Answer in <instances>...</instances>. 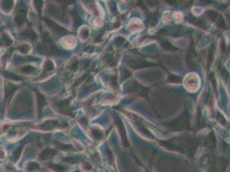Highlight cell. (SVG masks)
Masks as SVG:
<instances>
[{
	"instance_id": "cell-19",
	"label": "cell",
	"mask_w": 230,
	"mask_h": 172,
	"mask_svg": "<svg viewBox=\"0 0 230 172\" xmlns=\"http://www.w3.org/2000/svg\"><path fill=\"white\" fill-rule=\"evenodd\" d=\"M212 57H213V52H212V48H211L210 51H209V66L212 62Z\"/></svg>"
},
{
	"instance_id": "cell-10",
	"label": "cell",
	"mask_w": 230,
	"mask_h": 172,
	"mask_svg": "<svg viewBox=\"0 0 230 172\" xmlns=\"http://www.w3.org/2000/svg\"><path fill=\"white\" fill-rule=\"evenodd\" d=\"M4 76L9 78V79H11V80H15V81H20L21 80V78L18 77L17 75L14 74L12 72H4Z\"/></svg>"
},
{
	"instance_id": "cell-21",
	"label": "cell",
	"mask_w": 230,
	"mask_h": 172,
	"mask_svg": "<svg viewBox=\"0 0 230 172\" xmlns=\"http://www.w3.org/2000/svg\"><path fill=\"white\" fill-rule=\"evenodd\" d=\"M22 147H19L18 149L15 151V154H16V157H19V156H20V154H21V151H22Z\"/></svg>"
},
{
	"instance_id": "cell-7",
	"label": "cell",
	"mask_w": 230,
	"mask_h": 172,
	"mask_svg": "<svg viewBox=\"0 0 230 172\" xmlns=\"http://www.w3.org/2000/svg\"><path fill=\"white\" fill-rule=\"evenodd\" d=\"M45 105H46L45 97L42 95H40V93H37V106L39 112L41 113V109H42L43 106H45Z\"/></svg>"
},
{
	"instance_id": "cell-9",
	"label": "cell",
	"mask_w": 230,
	"mask_h": 172,
	"mask_svg": "<svg viewBox=\"0 0 230 172\" xmlns=\"http://www.w3.org/2000/svg\"><path fill=\"white\" fill-rule=\"evenodd\" d=\"M21 35H22V36H24V37L29 38V39H32V40H34V39H35V38L37 37V35H36L33 30H24Z\"/></svg>"
},
{
	"instance_id": "cell-13",
	"label": "cell",
	"mask_w": 230,
	"mask_h": 172,
	"mask_svg": "<svg viewBox=\"0 0 230 172\" xmlns=\"http://www.w3.org/2000/svg\"><path fill=\"white\" fill-rule=\"evenodd\" d=\"M3 6L4 7V9L6 10H10L12 8H13V1H8V0H5V1H3Z\"/></svg>"
},
{
	"instance_id": "cell-11",
	"label": "cell",
	"mask_w": 230,
	"mask_h": 172,
	"mask_svg": "<svg viewBox=\"0 0 230 172\" xmlns=\"http://www.w3.org/2000/svg\"><path fill=\"white\" fill-rule=\"evenodd\" d=\"M162 47H163L165 50H167V51H175V50H177L173 46L170 44L168 41H164L162 43Z\"/></svg>"
},
{
	"instance_id": "cell-3",
	"label": "cell",
	"mask_w": 230,
	"mask_h": 172,
	"mask_svg": "<svg viewBox=\"0 0 230 172\" xmlns=\"http://www.w3.org/2000/svg\"><path fill=\"white\" fill-rule=\"evenodd\" d=\"M44 20L45 22L46 23V24H47L54 32L59 33V34H65V33H67V30H65V28H63V27H61L60 25H58L57 23L52 22V20H50V19H48V18H44Z\"/></svg>"
},
{
	"instance_id": "cell-15",
	"label": "cell",
	"mask_w": 230,
	"mask_h": 172,
	"mask_svg": "<svg viewBox=\"0 0 230 172\" xmlns=\"http://www.w3.org/2000/svg\"><path fill=\"white\" fill-rule=\"evenodd\" d=\"M35 68L33 67L32 66H26L22 68V72H25V73H32L34 72Z\"/></svg>"
},
{
	"instance_id": "cell-5",
	"label": "cell",
	"mask_w": 230,
	"mask_h": 172,
	"mask_svg": "<svg viewBox=\"0 0 230 172\" xmlns=\"http://www.w3.org/2000/svg\"><path fill=\"white\" fill-rule=\"evenodd\" d=\"M56 153V151L54 150L47 148V149L44 150L41 153H40V159L41 160H46L49 159L54 156V154Z\"/></svg>"
},
{
	"instance_id": "cell-14",
	"label": "cell",
	"mask_w": 230,
	"mask_h": 172,
	"mask_svg": "<svg viewBox=\"0 0 230 172\" xmlns=\"http://www.w3.org/2000/svg\"><path fill=\"white\" fill-rule=\"evenodd\" d=\"M52 69H53V64L52 63V61H50V60H47V61L45 63L44 70L45 71H47V72H49V71H52Z\"/></svg>"
},
{
	"instance_id": "cell-12",
	"label": "cell",
	"mask_w": 230,
	"mask_h": 172,
	"mask_svg": "<svg viewBox=\"0 0 230 172\" xmlns=\"http://www.w3.org/2000/svg\"><path fill=\"white\" fill-rule=\"evenodd\" d=\"M215 145V139L213 134H210L209 136V141L207 142V146L209 148H213Z\"/></svg>"
},
{
	"instance_id": "cell-18",
	"label": "cell",
	"mask_w": 230,
	"mask_h": 172,
	"mask_svg": "<svg viewBox=\"0 0 230 172\" xmlns=\"http://www.w3.org/2000/svg\"><path fill=\"white\" fill-rule=\"evenodd\" d=\"M52 167L55 170V171H57L59 172H63L65 171V168L64 167H62V166H60V165H52Z\"/></svg>"
},
{
	"instance_id": "cell-17",
	"label": "cell",
	"mask_w": 230,
	"mask_h": 172,
	"mask_svg": "<svg viewBox=\"0 0 230 172\" xmlns=\"http://www.w3.org/2000/svg\"><path fill=\"white\" fill-rule=\"evenodd\" d=\"M30 47L28 45H22L20 47H19V50L21 51V52H24V53H26V52H28L29 51Z\"/></svg>"
},
{
	"instance_id": "cell-20",
	"label": "cell",
	"mask_w": 230,
	"mask_h": 172,
	"mask_svg": "<svg viewBox=\"0 0 230 172\" xmlns=\"http://www.w3.org/2000/svg\"><path fill=\"white\" fill-rule=\"evenodd\" d=\"M77 65H78L77 61H75L74 63L71 66V71H76V70L77 69Z\"/></svg>"
},
{
	"instance_id": "cell-8",
	"label": "cell",
	"mask_w": 230,
	"mask_h": 172,
	"mask_svg": "<svg viewBox=\"0 0 230 172\" xmlns=\"http://www.w3.org/2000/svg\"><path fill=\"white\" fill-rule=\"evenodd\" d=\"M58 108L61 112H66L70 109V102L68 100L62 101L58 104Z\"/></svg>"
},
{
	"instance_id": "cell-16",
	"label": "cell",
	"mask_w": 230,
	"mask_h": 172,
	"mask_svg": "<svg viewBox=\"0 0 230 172\" xmlns=\"http://www.w3.org/2000/svg\"><path fill=\"white\" fill-rule=\"evenodd\" d=\"M2 39H3V41H4L6 45H10V44L12 43V40L9 37L8 35H4Z\"/></svg>"
},
{
	"instance_id": "cell-6",
	"label": "cell",
	"mask_w": 230,
	"mask_h": 172,
	"mask_svg": "<svg viewBox=\"0 0 230 172\" xmlns=\"http://www.w3.org/2000/svg\"><path fill=\"white\" fill-rule=\"evenodd\" d=\"M116 123L118 125V128L119 130V133L121 134V137H122V140H123V143L125 145H127V142H126V131H125V128H124V125L122 124V122L119 120H116Z\"/></svg>"
},
{
	"instance_id": "cell-2",
	"label": "cell",
	"mask_w": 230,
	"mask_h": 172,
	"mask_svg": "<svg viewBox=\"0 0 230 172\" xmlns=\"http://www.w3.org/2000/svg\"><path fill=\"white\" fill-rule=\"evenodd\" d=\"M42 47L44 48L45 51L48 52V53H52V54H60V51L58 50V48L54 46L52 41H50V39L48 37H43V44Z\"/></svg>"
},
{
	"instance_id": "cell-1",
	"label": "cell",
	"mask_w": 230,
	"mask_h": 172,
	"mask_svg": "<svg viewBox=\"0 0 230 172\" xmlns=\"http://www.w3.org/2000/svg\"><path fill=\"white\" fill-rule=\"evenodd\" d=\"M171 127L174 129H180V128H186L188 126V120H187V116H186V113H184L180 117H179L178 119L174 120L169 123Z\"/></svg>"
},
{
	"instance_id": "cell-4",
	"label": "cell",
	"mask_w": 230,
	"mask_h": 172,
	"mask_svg": "<svg viewBox=\"0 0 230 172\" xmlns=\"http://www.w3.org/2000/svg\"><path fill=\"white\" fill-rule=\"evenodd\" d=\"M25 19H26V10H19L15 17V23L16 25H21L24 23Z\"/></svg>"
}]
</instances>
